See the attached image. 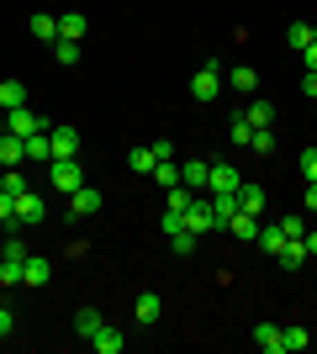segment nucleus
<instances>
[{
	"label": "nucleus",
	"instance_id": "f257e3e1",
	"mask_svg": "<svg viewBox=\"0 0 317 354\" xmlns=\"http://www.w3.org/2000/svg\"><path fill=\"white\" fill-rule=\"evenodd\" d=\"M222 64H217V59H211V64H201V69H196V80H191V95H196V101L201 106H206V101H217V95H222Z\"/></svg>",
	"mask_w": 317,
	"mask_h": 354
},
{
	"label": "nucleus",
	"instance_id": "f03ea898",
	"mask_svg": "<svg viewBox=\"0 0 317 354\" xmlns=\"http://www.w3.org/2000/svg\"><path fill=\"white\" fill-rule=\"evenodd\" d=\"M48 180H53V191L75 196L79 185H85V169H79V159H53L48 164Z\"/></svg>",
	"mask_w": 317,
	"mask_h": 354
},
{
	"label": "nucleus",
	"instance_id": "7ed1b4c3",
	"mask_svg": "<svg viewBox=\"0 0 317 354\" xmlns=\"http://www.w3.org/2000/svg\"><path fill=\"white\" fill-rule=\"evenodd\" d=\"M101 201H106V196L95 191L90 180H85V185L69 196V212H64V217H69V227H75V222H85V217H95V212H101Z\"/></svg>",
	"mask_w": 317,
	"mask_h": 354
},
{
	"label": "nucleus",
	"instance_id": "20e7f679",
	"mask_svg": "<svg viewBox=\"0 0 317 354\" xmlns=\"http://www.w3.org/2000/svg\"><path fill=\"white\" fill-rule=\"evenodd\" d=\"M185 227H191L196 238H206L211 227H217V212H211V196L206 191H196V201L185 207Z\"/></svg>",
	"mask_w": 317,
	"mask_h": 354
},
{
	"label": "nucleus",
	"instance_id": "39448f33",
	"mask_svg": "<svg viewBox=\"0 0 317 354\" xmlns=\"http://www.w3.org/2000/svg\"><path fill=\"white\" fill-rule=\"evenodd\" d=\"M6 133L16 138H32V133H48V122L32 111V106H16V111H6Z\"/></svg>",
	"mask_w": 317,
	"mask_h": 354
},
{
	"label": "nucleus",
	"instance_id": "423d86ee",
	"mask_svg": "<svg viewBox=\"0 0 317 354\" xmlns=\"http://www.w3.org/2000/svg\"><path fill=\"white\" fill-rule=\"evenodd\" d=\"M43 217H48L43 196H37V191H32V185H27V191L16 196V227H37V222H43Z\"/></svg>",
	"mask_w": 317,
	"mask_h": 354
},
{
	"label": "nucleus",
	"instance_id": "0eeeda50",
	"mask_svg": "<svg viewBox=\"0 0 317 354\" xmlns=\"http://www.w3.org/2000/svg\"><path fill=\"white\" fill-rule=\"evenodd\" d=\"M48 281H53V259H43V254H27V265H21V286H27V291H43Z\"/></svg>",
	"mask_w": 317,
	"mask_h": 354
},
{
	"label": "nucleus",
	"instance_id": "6e6552de",
	"mask_svg": "<svg viewBox=\"0 0 317 354\" xmlns=\"http://www.w3.org/2000/svg\"><path fill=\"white\" fill-rule=\"evenodd\" d=\"M21 164H27V138L0 133V169H21Z\"/></svg>",
	"mask_w": 317,
	"mask_h": 354
},
{
	"label": "nucleus",
	"instance_id": "1a4fd4ad",
	"mask_svg": "<svg viewBox=\"0 0 317 354\" xmlns=\"http://www.w3.org/2000/svg\"><path fill=\"white\" fill-rule=\"evenodd\" d=\"M254 349L259 354H286V344H280V323H254Z\"/></svg>",
	"mask_w": 317,
	"mask_h": 354
},
{
	"label": "nucleus",
	"instance_id": "9d476101",
	"mask_svg": "<svg viewBox=\"0 0 317 354\" xmlns=\"http://www.w3.org/2000/svg\"><path fill=\"white\" fill-rule=\"evenodd\" d=\"M48 143H53V159H75L79 153V133L75 127H48Z\"/></svg>",
	"mask_w": 317,
	"mask_h": 354
},
{
	"label": "nucleus",
	"instance_id": "9b49d317",
	"mask_svg": "<svg viewBox=\"0 0 317 354\" xmlns=\"http://www.w3.org/2000/svg\"><path fill=\"white\" fill-rule=\"evenodd\" d=\"M275 265L286 270V275H291V270H302L307 265V243H302V238H286V243L275 249Z\"/></svg>",
	"mask_w": 317,
	"mask_h": 354
},
{
	"label": "nucleus",
	"instance_id": "f8f14e48",
	"mask_svg": "<svg viewBox=\"0 0 317 354\" xmlns=\"http://www.w3.org/2000/svg\"><path fill=\"white\" fill-rule=\"evenodd\" d=\"M90 349H95V354H122V349H127V339H122L111 323H101V328L90 333Z\"/></svg>",
	"mask_w": 317,
	"mask_h": 354
},
{
	"label": "nucleus",
	"instance_id": "ddd939ff",
	"mask_svg": "<svg viewBox=\"0 0 317 354\" xmlns=\"http://www.w3.org/2000/svg\"><path fill=\"white\" fill-rule=\"evenodd\" d=\"M265 201H270V191H265L259 180H243V185H238V207H243V212H254V217H259V212H265Z\"/></svg>",
	"mask_w": 317,
	"mask_h": 354
},
{
	"label": "nucleus",
	"instance_id": "4468645a",
	"mask_svg": "<svg viewBox=\"0 0 317 354\" xmlns=\"http://www.w3.org/2000/svg\"><path fill=\"white\" fill-rule=\"evenodd\" d=\"M227 233L238 238V243H254V238H259V217L238 207V212H233V222H227Z\"/></svg>",
	"mask_w": 317,
	"mask_h": 354
},
{
	"label": "nucleus",
	"instance_id": "2eb2a0df",
	"mask_svg": "<svg viewBox=\"0 0 317 354\" xmlns=\"http://www.w3.org/2000/svg\"><path fill=\"white\" fill-rule=\"evenodd\" d=\"M222 85H233L238 95H259V74L249 69V64H238L233 74H222Z\"/></svg>",
	"mask_w": 317,
	"mask_h": 354
},
{
	"label": "nucleus",
	"instance_id": "dca6fc26",
	"mask_svg": "<svg viewBox=\"0 0 317 354\" xmlns=\"http://www.w3.org/2000/svg\"><path fill=\"white\" fill-rule=\"evenodd\" d=\"M180 185H191V191H206V185H211V164H201V159L180 164Z\"/></svg>",
	"mask_w": 317,
	"mask_h": 354
},
{
	"label": "nucleus",
	"instance_id": "f3484780",
	"mask_svg": "<svg viewBox=\"0 0 317 354\" xmlns=\"http://www.w3.org/2000/svg\"><path fill=\"white\" fill-rule=\"evenodd\" d=\"M238 185H243V175L233 169V164H222V159L211 164V185L206 191H238Z\"/></svg>",
	"mask_w": 317,
	"mask_h": 354
},
{
	"label": "nucleus",
	"instance_id": "a211bd4d",
	"mask_svg": "<svg viewBox=\"0 0 317 354\" xmlns=\"http://www.w3.org/2000/svg\"><path fill=\"white\" fill-rule=\"evenodd\" d=\"M243 117H249V127H275V106H270V101H259V95H249Z\"/></svg>",
	"mask_w": 317,
	"mask_h": 354
},
{
	"label": "nucleus",
	"instance_id": "6ab92c4d",
	"mask_svg": "<svg viewBox=\"0 0 317 354\" xmlns=\"http://www.w3.org/2000/svg\"><path fill=\"white\" fill-rule=\"evenodd\" d=\"M312 43H317V27H312V21H291V27H286V48L302 53V48H312Z\"/></svg>",
	"mask_w": 317,
	"mask_h": 354
},
{
	"label": "nucleus",
	"instance_id": "aec40b11",
	"mask_svg": "<svg viewBox=\"0 0 317 354\" xmlns=\"http://www.w3.org/2000/svg\"><path fill=\"white\" fill-rule=\"evenodd\" d=\"M16 106H27V85L21 80H0V111H16Z\"/></svg>",
	"mask_w": 317,
	"mask_h": 354
},
{
	"label": "nucleus",
	"instance_id": "412c9836",
	"mask_svg": "<svg viewBox=\"0 0 317 354\" xmlns=\"http://www.w3.org/2000/svg\"><path fill=\"white\" fill-rule=\"evenodd\" d=\"M27 164H43V169L53 164V143H48V133H32L27 138Z\"/></svg>",
	"mask_w": 317,
	"mask_h": 354
},
{
	"label": "nucleus",
	"instance_id": "4be33fe9",
	"mask_svg": "<svg viewBox=\"0 0 317 354\" xmlns=\"http://www.w3.org/2000/svg\"><path fill=\"white\" fill-rule=\"evenodd\" d=\"M133 317H137L143 328H153V323H159V296H153V291H143V296L133 301Z\"/></svg>",
	"mask_w": 317,
	"mask_h": 354
},
{
	"label": "nucleus",
	"instance_id": "5701e85b",
	"mask_svg": "<svg viewBox=\"0 0 317 354\" xmlns=\"http://www.w3.org/2000/svg\"><path fill=\"white\" fill-rule=\"evenodd\" d=\"M101 323H106V317H101L95 307H79V312H75V339H90Z\"/></svg>",
	"mask_w": 317,
	"mask_h": 354
},
{
	"label": "nucleus",
	"instance_id": "b1692460",
	"mask_svg": "<svg viewBox=\"0 0 317 354\" xmlns=\"http://www.w3.org/2000/svg\"><path fill=\"white\" fill-rule=\"evenodd\" d=\"M32 37H37V43H59V16H32Z\"/></svg>",
	"mask_w": 317,
	"mask_h": 354
},
{
	"label": "nucleus",
	"instance_id": "393cba45",
	"mask_svg": "<svg viewBox=\"0 0 317 354\" xmlns=\"http://www.w3.org/2000/svg\"><path fill=\"white\" fill-rule=\"evenodd\" d=\"M85 27H90V21H85V16H79V11L59 16V37H69V43H79V37H85Z\"/></svg>",
	"mask_w": 317,
	"mask_h": 354
},
{
	"label": "nucleus",
	"instance_id": "a878e982",
	"mask_svg": "<svg viewBox=\"0 0 317 354\" xmlns=\"http://www.w3.org/2000/svg\"><path fill=\"white\" fill-rule=\"evenodd\" d=\"M191 201H196V191H191V185H169V191H164V212H185Z\"/></svg>",
	"mask_w": 317,
	"mask_h": 354
},
{
	"label": "nucleus",
	"instance_id": "bb28decb",
	"mask_svg": "<svg viewBox=\"0 0 317 354\" xmlns=\"http://www.w3.org/2000/svg\"><path fill=\"white\" fill-rule=\"evenodd\" d=\"M280 344H286V354H296V349H307V344H312V333H307L302 323H291V328H280Z\"/></svg>",
	"mask_w": 317,
	"mask_h": 354
},
{
	"label": "nucleus",
	"instance_id": "cd10ccee",
	"mask_svg": "<svg viewBox=\"0 0 317 354\" xmlns=\"http://www.w3.org/2000/svg\"><path fill=\"white\" fill-rule=\"evenodd\" d=\"M254 243H259V249H265V254H275V249H280V243H286V233H280V222H270V227L259 222V238H254Z\"/></svg>",
	"mask_w": 317,
	"mask_h": 354
},
{
	"label": "nucleus",
	"instance_id": "c85d7f7f",
	"mask_svg": "<svg viewBox=\"0 0 317 354\" xmlns=\"http://www.w3.org/2000/svg\"><path fill=\"white\" fill-rule=\"evenodd\" d=\"M153 180H159L164 191H169V185H180V164H175V159H153Z\"/></svg>",
	"mask_w": 317,
	"mask_h": 354
},
{
	"label": "nucleus",
	"instance_id": "c756f323",
	"mask_svg": "<svg viewBox=\"0 0 317 354\" xmlns=\"http://www.w3.org/2000/svg\"><path fill=\"white\" fill-rule=\"evenodd\" d=\"M127 169H133V175H153V148H133V153H127Z\"/></svg>",
	"mask_w": 317,
	"mask_h": 354
},
{
	"label": "nucleus",
	"instance_id": "7c9ffc66",
	"mask_svg": "<svg viewBox=\"0 0 317 354\" xmlns=\"http://www.w3.org/2000/svg\"><path fill=\"white\" fill-rule=\"evenodd\" d=\"M227 138H233V143H238V148H249V138H254V127H249V117H243V111H238V117H233V122H227Z\"/></svg>",
	"mask_w": 317,
	"mask_h": 354
},
{
	"label": "nucleus",
	"instance_id": "2f4dec72",
	"mask_svg": "<svg viewBox=\"0 0 317 354\" xmlns=\"http://www.w3.org/2000/svg\"><path fill=\"white\" fill-rule=\"evenodd\" d=\"M53 59H59L64 69H75V64H79V43H69V37H59V43H53Z\"/></svg>",
	"mask_w": 317,
	"mask_h": 354
},
{
	"label": "nucleus",
	"instance_id": "473e14b6",
	"mask_svg": "<svg viewBox=\"0 0 317 354\" xmlns=\"http://www.w3.org/2000/svg\"><path fill=\"white\" fill-rule=\"evenodd\" d=\"M169 243H175V254H196V249H201V238L191 233V227H180V233H169Z\"/></svg>",
	"mask_w": 317,
	"mask_h": 354
},
{
	"label": "nucleus",
	"instance_id": "72a5a7b5",
	"mask_svg": "<svg viewBox=\"0 0 317 354\" xmlns=\"http://www.w3.org/2000/svg\"><path fill=\"white\" fill-rule=\"evenodd\" d=\"M275 143H280V138H275L270 127H254V138H249V148H254V153H275Z\"/></svg>",
	"mask_w": 317,
	"mask_h": 354
},
{
	"label": "nucleus",
	"instance_id": "f704fd0d",
	"mask_svg": "<svg viewBox=\"0 0 317 354\" xmlns=\"http://www.w3.org/2000/svg\"><path fill=\"white\" fill-rule=\"evenodd\" d=\"M21 265L27 259H0V286H21Z\"/></svg>",
	"mask_w": 317,
	"mask_h": 354
},
{
	"label": "nucleus",
	"instance_id": "c9c22d12",
	"mask_svg": "<svg viewBox=\"0 0 317 354\" xmlns=\"http://www.w3.org/2000/svg\"><path fill=\"white\" fill-rule=\"evenodd\" d=\"M0 227H16V196L0 191Z\"/></svg>",
	"mask_w": 317,
	"mask_h": 354
},
{
	"label": "nucleus",
	"instance_id": "e433bc0d",
	"mask_svg": "<svg viewBox=\"0 0 317 354\" xmlns=\"http://www.w3.org/2000/svg\"><path fill=\"white\" fill-rule=\"evenodd\" d=\"M296 169H302V180H317V143L307 148L302 159H296Z\"/></svg>",
	"mask_w": 317,
	"mask_h": 354
},
{
	"label": "nucleus",
	"instance_id": "4c0bfd02",
	"mask_svg": "<svg viewBox=\"0 0 317 354\" xmlns=\"http://www.w3.org/2000/svg\"><path fill=\"white\" fill-rule=\"evenodd\" d=\"M280 233H286V238H302V233H307V222L296 217V212H286V217H280Z\"/></svg>",
	"mask_w": 317,
	"mask_h": 354
},
{
	"label": "nucleus",
	"instance_id": "58836bf2",
	"mask_svg": "<svg viewBox=\"0 0 317 354\" xmlns=\"http://www.w3.org/2000/svg\"><path fill=\"white\" fill-rule=\"evenodd\" d=\"M0 191L21 196V191H27V175H21V169H6V185H0Z\"/></svg>",
	"mask_w": 317,
	"mask_h": 354
},
{
	"label": "nucleus",
	"instance_id": "ea45409f",
	"mask_svg": "<svg viewBox=\"0 0 317 354\" xmlns=\"http://www.w3.org/2000/svg\"><path fill=\"white\" fill-rule=\"evenodd\" d=\"M11 333H16V312L0 307V339H11Z\"/></svg>",
	"mask_w": 317,
	"mask_h": 354
},
{
	"label": "nucleus",
	"instance_id": "a19ab883",
	"mask_svg": "<svg viewBox=\"0 0 317 354\" xmlns=\"http://www.w3.org/2000/svg\"><path fill=\"white\" fill-rule=\"evenodd\" d=\"M153 148V159H175V143H169V138H159V143H148Z\"/></svg>",
	"mask_w": 317,
	"mask_h": 354
},
{
	"label": "nucleus",
	"instance_id": "79ce46f5",
	"mask_svg": "<svg viewBox=\"0 0 317 354\" xmlns=\"http://www.w3.org/2000/svg\"><path fill=\"white\" fill-rule=\"evenodd\" d=\"M302 90H307V95L317 101V69H307V74H302Z\"/></svg>",
	"mask_w": 317,
	"mask_h": 354
},
{
	"label": "nucleus",
	"instance_id": "37998d69",
	"mask_svg": "<svg viewBox=\"0 0 317 354\" xmlns=\"http://www.w3.org/2000/svg\"><path fill=\"white\" fill-rule=\"evenodd\" d=\"M302 201H307V212H317V180H307V196H302Z\"/></svg>",
	"mask_w": 317,
	"mask_h": 354
},
{
	"label": "nucleus",
	"instance_id": "c03bdc74",
	"mask_svg": "<svg viewBox=\"0 0 317 354\" xmlns=\"http://www.w3.org/2000/svg\"><path fill=\"white\" fill-rule=\"evenodd\" d=\"M302 243H307V259H312V254H317V233H312V227L302 233Z\"/></svg>",
	"mask_w": 317,
	"mask_h": 354
},
{
	"label": "nucleus",
	"instance_id": "a18cd8bd",
	"mask_svg": "<svg viewBox=\"0 0 317 354\" xmlns=\"http://www.w3.org/2000/svg\"><path fill=\"white\" fill-rule=\"evenodd\" d=\"M302 64H307V69H317V43H312V48H302Z\"/></svg>",
	"mask_w": 317,
	"mask_h": 354
},
{
	"label": "nucleus",
	"instance_id": "49530a36",
	"mask_svg": "<svg viewBox=\"0 0 317 354\" xmlns=\"http://www.w3.org/2000/svg\"><path fill=\"white\" fill-rule=\"evenodd\" d=\"M0 185H6V169H0Z\"/></svg>",
	"mask_w": 317,
	"mask_h": 354
}]
</instances>
